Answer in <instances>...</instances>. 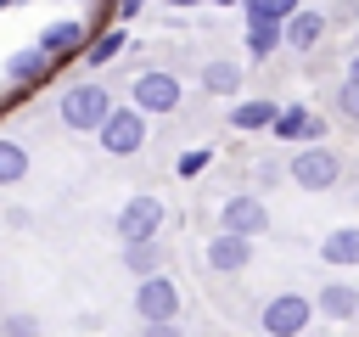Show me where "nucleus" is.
I'll use <instances>...</instances> for the list:
<instances>
[{"mask_svg":"<svg viewBox=\"0 0 359 337\" xmlns=\"http://www.w3.org/2000/svg\"><path fill=\"white\" fill-rule=\"evenodd\" d=\"M11 6H22V0H0V11H11Z\"/></svg>","mask_w":359,"mask_h":337,"instance_id":"7c9ffc66","label":"nucleus"},{"mask_svg":"<svg viewBox=\"0 0 359 337\" xmlns=\"http://www.w3.org/2000/svg\"><path fill=\"white\" fill-rule=\"evenodd\" d=\"M314 315H325L331 326H353L359 320V286L353 281H320L314 286Z\"/></svg>","mask_w":359,"mask_h":337,"instance_id":"ddd939ff","label":"nucleus"},{"mask_svg":"<svg viewBox=\"0 0 359 337\" xmlns=\"http://www.w3.org/2000/svg\"><path fill=\"white\" fill-rule=\"evenodd\" d=\"M34 45H39L56 67H62V62H79V51L90 45V22H84V17H56V22H45V28H39V39H34Z\"/></svg>","mask_w":359,"mask_h":337,"instance_id":"1a4fd4ad","label":"nucleus"},{"mask_svg":"<svg viewBox=\"0 0 359 337\" xmlns=\"http://www.w3.org/2000/svg\"><path fill=\"white\" fill-rule=\"evenodd\" d=\"M146 11V0H118V22H129V17H140Z\"/></svg>","mask_w":359,"mask_h":337,"instance_id":"c85d7f7f","label":"nucleus"},{"mask_svg":"<svg viewBox=\"0 0 359 337\" xmlns=\"http://www.w3.org/2000/svg\"><path fill=\"white\" fill-rule=\"evenodd\" d=\"M303 0H241V22H286Z\"/></svg>","mask_w":359,"mask_h":337,"instance_id":"4be33fe9","label":"nucleus"},{"mask_svg":"<svg viewBox=\"0 0 359 337\" xmlns=\"http://www.w3.org/2000/svg\"><path fill=\"white\" fill-rule=\"evenodd\" d=\"M140 337H185V326L180 320H151V326H140Z\"/></svg>","mask_w":359,"mask_h":337,"instance_id":"bb28decb","label":"nucleus"},{"mask_svg":"<svg viewBox=\"0 0 359 337\" xmlns=\"http://www.w3.org/2000/svg\"><path fill=\"white\" fill-rule=\"evenodd\" d=\"M219 230H230V236H264L269 230V202L252 185L247 191H230L219 202Z\"/></svg>","mask_w":359,"mask_h":337,"instance_id":"6e6552de","label":"nucleus"},{"mask_svg":"<svg viewBox=\"0 0 359 337\" xmlns=\"http://www.w3.org/2000/svg\"><path fill=\"white\" fill-rule=\"evenodd\" d=\"M180 309H185V298H180V281H174L168 270L135 281V320H140V326H151V320H180Z\"/></svg>","mask_w":359,"mask_h":337,"instance_id":"0eeeda50","label":"nucleus"},{"mask_svg":"<svg viewBox=\"0 0 359 337\" xmlns=\"http://www.w3.org/2000/svg\"><path fill=\"white\" fill-rule=\"evenodd\" d=\"M112 107H118V101H112V90H107L101 79H79V84H67V90L56 95V118H62V129H73V135H95Z\"/></svg>","mask_w":359,"mask_h":337,"instance_id":"f257e3e1","label":"nucleus"},{"mask_svg":"<svg viewBox=\"0 0 359 337\" xmlns=\"http://www.w3.org/2000/svg\"><path fill=\"white\" fill-rule=\"evenodd\" d=\"M286 180H292L297 191H331V185L342 180V157H337L325 140H303V146H292V157H286Z\"/></svg>","mask_w":359,"mask_h":337,"instance_id":"7ed1b4c3","label":"nucleus"},{"mask_svg":"<svg viewBox=\"0 0 359 337\" xmlns=\"http://www.w3.org/2000/svg\"><path fill=\"white\" fill-rule=\"evenodd\" d=\"M0 337H45V320L28 309H11V315H0Z\"/></svg>","mask_w":359,"mask_h":337,"instance_id":"5701e85b","label":"nucleus"},{"mask_svg":"<svg viewBox=\"0 0 359 337\" xmlns=\"http://www.w3.org/2000/svg\"><path fill=\"white\" fill-rule=\"evenodd\" d=\"M123 51H129V28H123V22H112V28L90 34V45L79 51V62H84V73H101V67H112Z\"/></svg>","mask_w":359,"mask_h":337,"instance_id":"4468645a","label":"nucleus"},{"mask_svg":"<svg viewBox=\"0 0 359 337\" xmlns=\"http://www.w3.org/2000/svg\"><path fill=\"white\" fill-rule=\"evenodd\" d=\"M337 118L359 124V79H342V84H337Z\"/></svg>","mask_w":359,"mask_h":337,"instance_id":"a878e982","label":"nucleus"},{"mask_svg":"<svg viewBox=\"0 0 359 337\" xmlns=\"http://www.w3.org/2000/svg\"><path fill=\"white\" fill-rule=\"evenodd\" d=\"M320 264L325 270H359V225H337L320 236Z\"/></svg>","mask_w":359,"mask_h":337,"instance_id":"2eb2a0df","label":"nucleus"},{"mask_svg":"<svg viewBox=\"0 0 359 337\" xmlns=\"http://www.w3.org/2000/svg\"><path fill=\"white\" fill-rule=\"evenodd\" d=\"M280 34H286V51H292V56H314L320 39L331 34V17H325L320 6H297V11L280 22Z\"/></svg>","mask_w":359,"mask_h":337,"instance_id":"9d476101","label":"nucleus"},{"mask_svg":"<svg viewBox=\"0 0 359 337\" xmlns=\"http://www.w3.org/2000/svg\"><path fill=\"white\" fill-rule=\"evenodd\" d=\"M314 326V298L309 292H269L258 303V331L264 337H303Z\"/></svg>","mask_w":359,"mask_h":337,"instance_id":"20e7f679","label":"nucleus"},{"mask_svg":"<svg viewBox=\"0 0 359 337\" xmlns=\"http://www.w3.org/2000/svg\"><path fill=\"white\" fill-rule=\"evenodd\" d=\"M286 180V157H258L252 163V191H275Z\"/></svg>","mask_w":359,"mask_h":337,"instance_id":"393cba45","label":"nucleus"},{"mask_svg":"<svg viewBox=\"0 0 359 337\" xmlns=\"http://www.w3.org/2000/svg\"><path fill=\"white\" fill-rule=\"evenodd\" d=\"M202 258H208V270H213V275H241V270L252 264V236L213 230V236H208V247H202Z\"/></svg>","mask_w":359,"mask_h":337,"instance_id":"f8f14e48","label":"nucleus"},{"mask_svg":"<svg viewBox=\"0 0 359 337\" xmlns=\"http://www.w3.org/2000/svg\"><path fill=\"white\" fill-rule=\"evenodd\" d=\"M275 112H280V101H269V95H252V101H236V107H230V129H236V135H252V129H269V124H275Z\"/></svg>","mask_w":359,"mask_h":337,"instance_id":"a211bd4d","label":"nucleus"},{"mask_svg":"<svg viewBox=\"0 0 359 337\" xmlns=\"http://www.w3.org/2000/svg\"><path fill=\"white\" fill-rule=\"evenodd\" d=\"M208 163H213V146H185V152L174 157V174H180V180H196Z\"/></svg>","mask_w":359,"mask_h":337,"instance_id":"b1692460","label":"nucleus"},{"mask_svg":"<svg viewBox=\"0 0 359 337\" xmlns=\"http://www.w3.org/2000/svg\"><path fill=\"white\" fill-rule=\"evenodd\" d=\"M241 73H247V67H241L236 56H208V62H202V90L219 95V101H236V95H241Z\"/></svg>","mask_w":359,"mask_h":337,"instance_id":"dca6fc26","label":"nucleus"},{"mask_svg":"<svg viewBox=\"0 0 359 337\" xmlns=\"http://www.w3.org/2000/svg\"><path fill=\"white\" fill-rule=\"evenodd\" d=\"M146 124H151V118H146L135 101H118V107L107 112V124L95 129V140H101L107 157H135V152L146 146Z\"/></svg>","mask_w":359,"mask_h":337,"instance_id":"39448f33","label":"nucleus"},{"mask_svg":"<svg viewBox=\"0 0 359 337\" xmlns=\"http://www.w3.org/2000/svg\"><path fill=\"white\" fill-rule=\"evenodd\" d=\"M50 73H56V62H50L39 45H22V51H11V56H6V84H11V90H22V95L45 90V84H50Z\"/></svg>","mask_w":359,"mask_h":337,"instance_id":"9b49d317","label":"nucleus"},{"mask_svg":"<svg viewBox=\"0 0 359 337\" xmlns=\"http://www.w3.org/2000/svg\"><path fill=\"white\" fill-rule=\"evenodd\" d=\"M241 45H247V62H269L275 51H286V34H280V22H247Z\"/></svg>","mask_w":359,"mask_h":337,"instance_id":"6ab92c4d","label":"nucleus"},{"mask_svg":"<svg viewBox=\"0 0 359 337\" xmlns=\"http://www.w3.org/2000/svg\"><path fill=\"white\" fill-rule=\"evenodd\" d=\"M342 79H359V51H348V67H342Z\"/></svg>","mask_w":359,"mask_h":337,"instance_id":"c756f323","label":"nucleus"},{"mask_svg":"<svg viewBox=\"0 0 359 337\" xmlns=\"http://www.w3.org/2000/svg\"><path fill=\"white\" fill-rule=\"evenodd\" d=\"M129 101H135L146 118H168V112H180V101H185V79H180L174 67H140V73L129 79Z\"/></svg>","mask_w":359,"mask_h":337,"instance_id":"f03ea898","label":"nucleus"},{"mask_svg":"<svg viewBox=\"0 0 359 337\" xmlns=\"http://www.w3.org/2000/svg\"><path fill=\"white\" fill-rule=\"evenodd\" d=\"M123 270H129L135 281L168 270V242H163V236H151V242H123Z\"/></svg>","mask_w":359,"mask_h":337,"instance_id":"f3484780","label":"nucleus"},{"mask_svg":"<svg viewBox=\"0 0 359 337\" xmlns=\"http://www.w3.org/2000/svg\"><path fill=\"white\" fill-rule=\"evenodd\" d=\"M163 225H168L163 197L135 191V197H123V208H118V219H112V236H118V242H151V236H163Z\"/></svg>","mask_w":359,"mask_h":337,"instance_id":"423d86ee","label":"nucleus"},{"mask_svg":"<svg viewBox=\"0 0 359 337\" xmlns=\"http://www.w3.org/2000/svg\"><path fill=\"white\" fill-rule=\"evenodd\" d=\"M28 163H34L28 146H22L17 135H0V191H6V185H22V180H28Z\"/></svg>","mask_w":359,"mask_h":337,"instance_id":"412c9836","label":"nucleus"},{"mask_svg":"<svg viewBox=\"0 0 359 337\" xmlns=\"http://www.w3.org/2000/svg\"><path fill=\"white\" fill-rule=\"evenodd\" d=\"M331 135V118H320V112H309V129H303V140H325ZM297 140V146H303Z\"/></svg>","mask_w":359,"mask_h":337,"instance_id":"cd10ccee","label":"nucleus"},{"mask_svg":"<svg viewBox=\"0 0 359 337\" xmlns=\"http://www.w3.org/2000/svg\"><path fill=\"white\" fill-rule=\"evenodd\" d=\"M309 112H314L309 101H286V107L275 112V124H269V135H275L280 146H297V140H303V129H309Z\"/></svg>","mask_w":359,"mask_h":337,"instance_id":"aec40b11","label":"nucleus"},{"mask_svg":"<svg viewBox=\"0 0 359 337\" xmlns=\"http://www.w3.org/2000/svg\"><path fill=\"white\" fill-rule=\"evenodd\" d=\"M348 51H359V28H353V45H348Z\"/></svg>","mask_w":359,"mask_h":337,"instance_id":"2f4dec72","label":"nucleus"}]
</instances>
